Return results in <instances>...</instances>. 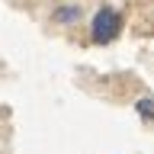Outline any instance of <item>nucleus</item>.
Wrapping results in <instances>:
<instances>
[{"mask_svg": "<svg viewBox=\"0 0 154 154\" xmlns=\"http://www.w3.org/2000/svg\"><path fill=\"white\" fill-rule=\"evenodd\" d=\"M119 32H122V16H119L112 7H103L93 16V42L106 45V42H112Z\"/></svg>", "mask_w": 154, "mask_h": 154, "instance_id": "1", "label": "nucleus"}, {"mask_svg": "<svg viewBox=\"0 0 154 154\" xmlns=\"http://www.w3.org/2000/svg\"><path fill=\"white\" fill-rule=\"evenodd\" d=\"M135 109H138V116H141V119H148V122L154 119V100H151V96L138 100V106H135Z\"/></svg>", "mask_w": 154, "mask_h": 154, "instance_id": "3", "label": "nucleus"}, {"mask_svg": "<svg viewBox=\"0 0 154 154\" xmlns=\"http://www.w3.org/2000/svg\"><path fill=\"white\" fill-rule=\"evenodd\" d=\"M77 19H80V7H74V3H67L55 13V23H77Z\"/></svg>", "mask_w": 154, "mask_h": 154, "instance_id": "2", "label": "nucleus"}]
</instances>
